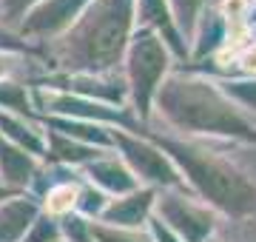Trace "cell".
<instances>
[{"label":"cell","instance_id":"obj_15","mask_svg":"<svg viewBox=\"0 0 256 242\" xmlns=\"http://www.w3.org/2000/svg\"><path fill=\"white\" fill-rule=\"evenodd\" d=\"M88 236L97 242H154L151 234L140 228H111L102 222H88Z\"/></svg>","mask_w":256,"mask_h":242},{"label":"cell","instance_id":"obj_17","mask_svg":"<svg viewBox=\"0 0 256 242\" xmlns=\"http://www.w3.org/2000/svg\"><path fill=\"white\" fill-rule=\"evenodd\" d=\"M74 202H77V186H72V182L52 186L48 194H46V214L66 216V214L74 211Z\"/></svg>","mask_w":256,"mask_h":242},{"label":"cell","instance_id":"obj_19","mask_svg":"<svg viewBox=\"0 0 256 242\" xmlns=\"http://www.w3.org/2000/svg\"><path fill=\"white\" fill-rule=\"evenodd\" d=\"M106 205H108V196L102 194L100 188H94V186L77 188V202H74V208L82 214V220H100Z\"/></svg>","mask_w":256,"mask_h":242},{"label":"cell","instance_id":"obj_11","mask_svg":"<svg viewBox=\"0 0 256 242\" xmlns=\"http://www.w3.org/2000/svg\"><path fill=\"white\" fill-rule=\"evenodd\" d=\"M40 214V205L32 196H9L0 202V242H23L26 231Z\"/></svg>","mask_w":256,"mask_h":242},{"label":"cell","instance_id":"obj_9","mask_svg":"<svg viewBox=\"0 0 256 242\" xmlns=\"http://www.w3.org/2000/svg\"><path fill=\"white\" fill-rule=\"evenodd\" d=\"M154 196L156 188H137L131 194L114 196L108 200V205L102 208V214L97 222L111 225V228H140L151 216V208H154Z\"/></svg>","mask_w":256,"mask_h":242},{"label":"cell","instance_id":"obj_14","mask_svg":"<svg viewBox=\"0 0 256 242\" xmlns=\"http://www.w3.org/2000/svg\"><path fill=\"white\" fill-rule=\"evenodd\" d=\"M46 154L48 160H57V162H66V166H72V162H92V160L100 157V151L92 148V146H86V142H77V140H68L63 134H57V131H48V140H46Z\"/></svg>","mask_w":256,"mask_h":242},{"label":"cell","instance_id":"obj_20","mask_svg":"<svg viewBox=\"0 0 256 242\" xmlns=\"http://www.w3.org/2000/svg\"><path fill=\"white\" fill-rule=\"evenodd\" d=\"M0 106L9 114L14 112V114H20V117H26L28 108H32L26 86H18V83H12V80H0Z\"/></svg>","mask_w":256,"mask_h":242},{"label":"cell","instance_id":"obj_23","mask_svg":"<svg viewBox=\"0 0 256 242\" xmlns=\"http://www.w3.org/2000/svg\"><path fill=\"white\" fill-rule=\"evenodd\" d=\"M234 63H236L239 74L256 77V46H254V43L245 46V48H239V52H234Z\"/></svg>","mask_w":256,"mask_h":242},{"label":"cell","instance_id":"obj_7","mask_svg":"<svg viewBox=\"0 0 256 242\" xmlns=\"http://www.w3.org/2000/svg\"><path fill=\"white\" fill-rule=\"evenodd\" d=\"M92 0H40L37 6L26 12V18L20 20V34L23 38H54L63 34L74 20L80 18V12Z\"/></svg>","mask_w":256,"mask_h":242},{"label":"cell","instance_id":"obj_12","mask_svg":"<svg viewBox=\"0 0 256 242\" xmlns=\"http://www.w3.org/2000/svg\"><path fill=\"white\" fill-rule=\"evenodd\" d=\"M0 140L12 142L23 148L32 157H40L46 154V137H43V128L34 126L32 120L20 117V114H9V112H0Z\"/></svg>","mask_w":256,"mask_h":242},{"label":"cell","instance_id":"obj_24","mask_svg":"<svg viewBox=\"0 0 256 242\" xmlns=\"http://www.w3.org/2000/svg\"><path fill=\"white\" fill-rule=\"evenodd\" d=\"M151 240L154 242H182L174 231H168L160 220H151Z\"/></svg>","mask_w":256,"mask_h":242},{"label":"cell","instance_id":"obj_21","mask_svg":"<svg viewBox=\"0 0 256 242\" xmlns=\"http://www.w3.org/2000/svg\"><path fill=\"white\" fill-rule=\"evenodd\" d=\"M57 240H63L60 222L48 214H37V220L32 222V228L23 236V242H57Z\"/></svg>","mask_w":256,"mask_h":242},{"label":"cell","instance_id":"obj_8","mask_svg":"<svg viewBox=\"0 0 256 242\" xmlns=\"http://www.w3.org/2000/svg\"><path fill=\"white\" fill-rule=\"evenodd\" d=\"M37 102L52 114H66V120L74 117V120H82V122H122L128 126L131 117H128L122 108H114L108 102H97V100H86V97H72L66 92H54V88H37L34 92Z\"/></svg>","mask_w":256,"mask_h":242},{"label":"cell","instance_id":"obj_26","mask_svg":"<svg viewBox=\"0 0 256 242\" xmlns=\"http://www.w3.org/2000/svg\"><path fill=\"white\" fill-rule=\"evenodd\" d=\"M9 196H14V191H9L6 186H0V202H6Z\"/></svg>","mask_w":256,"mask_h":242},{"label":"cell","instance_id":"obj_22","mask_svg":"<svg viewBox=\"0 0 256 242\" xmlns=\"http://www.w3.org/2000/svg\"><path fill=\"white\" fill-rule=\"evenodd\" d=\"M40 0H0V14L6 23H14V20H23L26 12L32 6H37Z\"/></svg>","mask_w":256,"mask_h":242},{"label":"cell","instance_id":"obj_10","mask_svg":"<svg viewBox=\"0 0 256 242\" xmlns=\"http://www.w3.org/2000/svg\"><path fill=\"white\" fill-rule=\"evenodd\" d=\"M86 174L92 180V186H97L102 194H131L140 188V180L126 168V162L117 157H97L92 162H86Z\"/></svg>","mask_w":256,"mask_h":242},{"label":"cell","instance_id":"obj_27","mask_svg":"<svg viewBox=\"0 0 256 242\" xmlns=\"http://www.w3.org/2000/svg\"><path fill=\"white\" fill-rule=\"evenodd\" d=\"M57 242H68V240H57Z\"/></svg>","mask_w":256,"mask_h":242},{"label":"cell","instance_id":"obj_13","mask_svg":"<svg viewBox=\"0 0 256 242\" xmlns=\"http://www.w3.org/2000/svg\"><path fill=\"white\" fill-rule=\"evenodd\" d=\"M37 171V162L32 154H26L23 148L12 146V142L0 140V177H3V186L9 191H18V188H26L32 182Z\"/></svg>","mask_w":256,"mask_h":242},{"label":"cell","instance_id":"obj_2","mask_svg":"<svg viewBox=\"0 0 256 242\" xmlns=\"http://www.w3.org/2000/svg\"><path fill=\"white\" fill-rule=\"evenodd\" d=\"M154 102L160 108V117L180 131L256 140V122L248 120L220 92V86L205 77L171 74L160 83Z\"/></svg>","mask_w":256,"mask_h":242},{"label":"cell","instance_id":"obj_25","mask_svg":"<svg viewBox=\"0 0 256 242\" xmlns=\"http://www.w3.org/2000/svg\"><path fill=\"white\" fill-rule=\"evenodd\" d=\"M12 68H14V63H12V57L0 48V80H6V77L12 74Z\"/></svg>","mask_w":256,"mask_h":242},{"label":"cell","instance_id":"obj_18","mask_svg":"<svg viewBox=\"0 0 256 242\" xmlns=\"http://www.w3.org/2000/svg\"><path fill=\"white\" fill-rule=\"evenodd\" d=\"M216 86H220V92L234 106H245V108H254L256 112V77H248V80H222Z\"/></svg>","mask_w":256,"mask_h":242},{"label":"cell","instance_id":"obj_4","mask_svg":"<svg viewBox=\"0 0 256 242\" xmlns=\"http://www.w3.org/2000/svg\"><path fill=\"white\" fill-rule=\"evenodd\" d=\"M171 66V54L165 40L151 32V28H140L134 38L128 40L126 48V88L134 100V108L140 117L146 120L154 106V94L162 83V77L168 74Z\"/></svg>","mask_w":256,"mask_h":242},{"label":"cell","instance_id":"obj_5","mask_svg":"<svg viewBox=\"0 0 256 242\" xmlns=\"http://www.w3.org/2000/svg\"><path fill=\"white\" fill-rule=\"evenodd\" d=\"M108 134L111 146L122 154L126 168L137 180L148 182V188H182V174L148 137H131L122 128H108Z\"/></svg>","mask_w":256,"mask_h":242},{"label":"cell","instance_id":"obj_1","mask_svg":"<svg viewBox=\"0 0 256 242\" xmlns=\"http://www.w3.org/2000/svg\"><path fill=\"white\" fill-rule=\"evenodd\" d=\"M134 26V0H92L54 46L66 74H108L122 60Z\"/></svg>","mask_w":256,"mask_h":242},{"label":"cell","instance_id":"obj_16","mask_svg":"<svg viewBox=\"0 0 256 242\" xmlns=\"http://www.w3.org/2000/svg\"><path fill=\"white\" fill-rule=\"evenodd\" d=\"M165 3L174 18V26H180L185 34H194V26L205 9V0H165Z\"/></svg>","mask_w":256,"mask_h":242},{"label":"cell","instance_id":"obj_6","mask_svg":"<svg viewBox=\"0 0 256 242\" xmlns=\"http://www.w3.org/2000/svg\"><path fill=\"white\" fill-rule=\"evenodd\" d=\"M156 220L174 231L182 242H205L214 234V214L208 205H200L196 200L185 194H176L174 188H162L154 196Z\"/></svg>","mask_w":256,"mask_h":242},{"label":"cell","instance_id":"obj_3","mask_svg":"<svg viewBox=\"0 0 256 242\" xmlns=\"http://www.w3.org/2000/svg\"><path fill=\"white\" fill-rule=\"evenodd\" d=\"M148 140L174 162L182 180L191 182V188L205 202L225 211L228 216H248L256 211L254 182L230 160L220 157L216 151L202 148V146L160 137V134H148Z\"/></svg>","mask_w":256,"mask_h":242}]
</instances>
